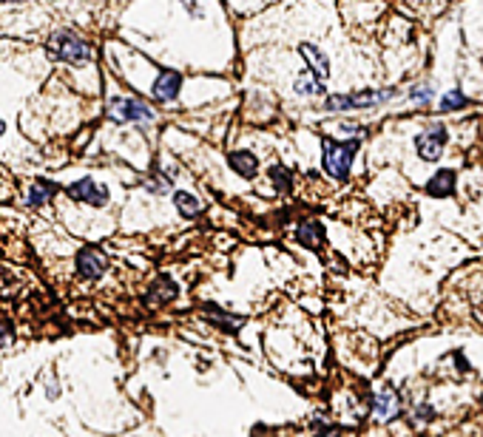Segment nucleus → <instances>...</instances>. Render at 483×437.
<instances>
[{"mask_svg": "<svg viewBox=\"0 0 483 437\" xmlns=\"http://www.w3.org/2000/svg\"><path fill=\"white\" fill-rule=\"evenodd\" d=\"M108 117L114 122H151L154 111L143 100H128V97H114L108 103Z\"/></svg>", "mask_w": 483, "mask_h": 437, "instance_id": "20e7f679", "label": "nucleus"}, {"mask_svg": "<svg viewBox=\"0 0 483 437\" xmlns=\"http://www.w3.org/2000/svg\"><path fill=\"white\" fill-rule=\"evenodd\" d=\"M0 133H4V122H0Z\"/></svg>", "mask_w": 483, "mask_h": 437, "instance_id": "a878e982", "label": "nucleus"}, {"mask_svg": "<svg viewBox=\"0 0 483 437\" xmlns=\"http://www.w3.org/2000/svg\"><path fill=\"white\" fill-rule=\"evenodd\" d=\"M466 105V97L461 94V91H449V94H444V100H441V108L444 111H458V108H463Z\"/></svg>", "mask_w": 483, "mask_h": 437, "instance_id": "aec40b11", "label": "nucleus"}, {"mask_svg": "<svg viewBox=\"0 0 483 437\" xmlns=\"http://www.w3.org/2000/svg\"><path fill=\"white\" fill-rule=\"evenodd\" d=\"M430 97H432L430 86H424V89H416V91H412V100H418V103H430Z\"/></svg>", "mask_w": 483, "mask_h": 437, "instance_id": "4be33fe9", "label": "nucleus"}, {"mask_svg": "<svg viewBox=\"0 0 483 437\" xmlns=\"http://www.w3.org/2000/svg\"><path fill=\"white\" fill-rule=\"evenodd\" d=\"M12 341V324L9 321H0V346Z\"/></svg>", "mask_w": 483, "mask_h": 437, "instance_id": "412c9836", "label": "nucleus"}, {"mask_svg": "<svg viewBox=\"0 0 483 437\" xmlns=\"http://www.w3.org/2000/svg\"><path fill=\"white\" fill-rule=\"evenodd\" d=\"M430 415H432L430 406H421V409H418V417H421V420H430Z\"/></svg>", "mask_w": 483, "mask_h": 437, "instance_id": "5701e85b", "label": "nucleus"}, {"mask_svg": "<svg viewBox=\"0 0 483 437\" xmlns=\"http://www.w3.org/2000/svg\"><path fill=\"white\" fill-rule=\"evenodd\" d=\"M179 91H182V74H179V71L165 68V71H160L157 80H154L151 97H154V103H171V100L179 97Z\"/></svg>", "mask_w": 483, "mask_h": 437, "instance_id": "0eeeda50", "label": "nucleus"}, {"mask_svg": "<svg viewBox=\"0 0 483 437\" xmlns=\"http://www.w3.org/2000/svg\"><path fill=\"white\" fill-rule=\"evenodd\" d=\"M54 193H57V185H54V182H49V179H37V182L26 190L23 202H26L29 207H40V204H46Z\"/></svg>", "mask_w": 483, "mask_h": 437, "instance_id": "9b49d317", "label": "nucleus"}, {"mask_svg": "<svg viewBox=\"0 0 483 437\" xmlns=\"http://www.w3.org/2000/svg\"><path fill=\"white\" fill-rule=\"evenodd\" d=\"M452 190H455V171H438L427 182V193L430 196H449Z\"/></svg>", "mask_w": 483, "mask_h": 437, "instance_id": "ddd939ff", "label": "nucleus"}, {"mask_svg": "<svg viewBox=\"0 0 483 437\" xmlns=\"http://www.w3.org/2000/svg\"><path fill=\"white\" fill-rule=\"evenodd\" d=\"M270 182L276 185V190H290V182H293V176H290V171L285 168V165H270Z\"/></svg>", "mask_w": 483, "mask_h": 437, "instance_id": "a211bd4d", "label": "nucleus"}, {"mask_svg": "<svg viewBox=\"0 0 483 437\" xmlns=\"http://www.w3.org/2000/svg\"><path fill=\"white\" fill-rule=\"evenodd\" d=\"M321 165L333 179H344L350 174V165L356 159L359 151V139H347V142H338V139H324L321 142Z\"/></svg>", "mask_w": 483, "mask_h": 437, "instance_id": "f03ea898", "label": "nucleus"}, {"mask_svg": "<svg viewBox=\"0 0 483 437\" xmlns=\"http://www.w3.org/2000/svg\"><path fill=\"white\" fill-rule=\"evenodd\" d=\"M182 4H188V12H191V15H199V9H196V0H182Z\"/></svg>", "mask_w": 483, "mask_h": 437, "instance_id": "b1692460", "label": "nucleus"}, {"mask_svg": "<svg viewBox=\"0 0 483 437\" xmlns=\"http://www.w3.org/2000/svg\"><path fill=\"white\" fill-rule=\"evenodd\" d=\"M0 4H23V0H0Z\"/></svg>", "mask_w": 483, "mask_h": 437, "instance_id": "393cba45", "label": "nucleus"}, {"mask_svg": "<svg viewBox=\"0 0 483 437\" xmlns=\"http://www.w3.org/2000/svg\"><path fill=\"white\" fill-rule=\"evenodd\" d=\"M395 97V89L384 91H359V94H333L324 100V111H356V108H373Z\"/></svg>", "mask_w": 483, "mask_h": 437, "instance_id": "7ed1b4c3", "label": "nucleus"}, {"mask_svg": "<svg viewBox=\"0 0 483 437\" xmlns=\"http://www.w3.org/2000/svg\"><path fill=\"white\" fill-rule=\"evenodd\" d=\"M296 94H307V97H316V94H324V83L316 77V74H302L296 83H293Z\"/></svg>", "mask_w": 483, "mask_h": 437, "instance_id": "f3484780", "label": "nucleus"}, {"mask_svg": "<svg viewBox=\"0 0 483 437\" xmlns=\"http://www.w3.org/2000/svg\"><path fill=\"white\" fill-rule=\"evenodd\" d=\"M205 315H208V318H211V321H214L217 327H222V330H228V332H231V330H239V327H242V318H233V315H225V313H219L217 307H211V310H208V313H205Z\"/></svg>", "mask_w": 483, "mask_h": 437, "instance_id": "6ab92c4d", "label": "nucleus"}, {"mask_svg": "<svg viewBox=\"0 0 483 437\" xmlns=\"http://www.w3.org/2000/svg\"><path fill=\"white\" fill-rule=\"evenodd\" d=\"M174 204H176V210H179L185 218H193V216L202 213V204L196 202V196H193V193H185V190H176V193H174Z\"/></svg>", "mask_w": 483, "mask_h": 437, "instance_id": "dca6fc26", "label": "nucleus"}, {"mask_svg": "<svg viewBox=\"0 0 483 437\" xmlns=\"http://www.w3.org/2000/svg\"><path fill=\"white\" fill-rule=\"evenodd\" d=\"M65 193L72 196V199H77V202H86V204H91V207H105V204H108V188L97 185L91 176L72 182V185L65 188Z\"/></svg>", "mask_w": 483, "mask_h": 437, "instance_id": "423d86ee", "label": "nucleus"}, {"mask_svg": "<svg viewBox=\"0 0 483 437\" xmlns=\"http://www.w3.org/2000/svg\"><path fill=\"white\" fill-rule=\"evenodd\" d=\"M46 54L60 60V63L86 65L91 60V46L83 37H77L75 32H54L46 43Z\"/></svg>", "mask_w": 483, "mask_h": 437, "instance_id": "f257e3e1", "label": "nucleus"}, {"mask_svg": "<svg viewBox=\"0 0 483 437\" xmlns=\"http://www.w3.org/2000/svg\"><path fill=\"white\" fill-rule=\"evenodd\" d=\"M228 165L242 176V179H253L259 174V159L253 151H231L228 154Z\"/></svg>", "mask_w": 483, "mask_h": 437, "instance_id": "9d476101", "label": "nucleus"}, {"mask_svg": "<svg viewBox=\"0 0 483 437\" xmlns=\"http://www.w3.org/2000/svg\"><path fill=\"white\" fill-rule=\"evenodd\" d=\"M299 54L304 57V63H307V68H310V74H316L318 80H327V77H330V60H327V54H324L318 46L302 43V46H299Z\"/></svg>", "mask_w": 483, "mask_h": 437, "instance_id": "1a4fd4ad", "label": "nucleus"}, {"mask_svg": "<svg viewBox=\"0 0 483 437\" xmlns=\"http://www.w3.org/2000/svg\"><path fill=\"white\" fill-rule=\"evenodd\" d=\"M105 267H108V259H105L103 250H97V247H83V250L77 253V273H80L83 278L94 281V278H100V275L105 273Z\"/></svg>", "mask_w": 483, "mask_h": 437, "instance_id": "6e6552de", "label": "nucleus"}, {"mask_svg": "<svg viewBox=\"0 0 483 437\" xmlns=\"http://www.w3.org/2000/svg\"><path fill=\"white\" fill-rule=\"evenodd\" d=\"M444 142H446V128L444 125H430L424 128L418 136H416V148H418V157L424 162H435L444 151Z\"/></svg>", "mask_w": 483, "mask_h": 437, "instance_id": "39448f33", "label": "nucleus"}, {"mask_svg": "<svg viewBox=\"0 0 483 437\" xmlns=\"http://www.w3.org/2000/svg\"><path fill=\"white\" fill-rule=\"evenodd\" d=\"M176 284L168 278V275H162V278H157L154 281V287L148 289V304H168V301H174L176 299Z\"/></svg>", "mask_w": 483, "mask_h": 437, "instance_id": "f8f14e48", "label": "nucleus"}, {"mask_svg": "<svg viewBox=\"0 0 483 437\" xmlns=\"http://www.w3.org/2000/svg\"><path fill=\"white\" fill-rule=\"evenodd\" d=\"M296 239H299L302 244H307V247H318L321 239H324V230H321L318 222H302L299 230H296Z\"/></svg>", "mask_w": 483, "mask_h": 437, "instance_id": "2eb2a0df", "label": "nucleus"}, {"mask_svg": "<svg viewBox=\"0 0 483 437\" xmlns=\"http://www.w3.org/2000/svg\"><path fill=\"white\" fill-rule=\"evenodd\" d=\"M373 412H375V417H378V420H389V417L398 412V395H395L392 389L378 392V395H375V406H373Z\"/></svg>", "mask_w": 483, "mask_h": 437, "instance_id": "4468645a", "label": "nucleus"}]
</instances>
